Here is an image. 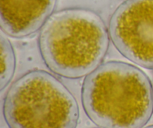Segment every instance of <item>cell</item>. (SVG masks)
<instances>
[{
  "label": "cell",
  "instance_id": "7a4b0ae2",
  "mask_svg": "<svg viewBox=\"0 0 153 128\" xmlns=\"http://www.w3.org/2000/svg\"><path fill=\"white\" fill-rule=\"evenodd\" d=\"M109 31L100 15L85 8L52 13L42 27L39 48L49 70L69 79L87 76L105 57Z\"/></svg>",
  "mask_w": 153,
  "mask_h": 128
},
{
  "label": "cell",
  "instance_id": "8992f818",
  "mask_svg": "<svg viewBox=\"0 0 153 128\" xmlns=\"http://www.w3.org/2000/svg\"><path fill=\"white\" fill-rule=\"evenodd\" d=\"M1 46V76H0V90L3 91L8 85L13 78L16 67V59L13 46L7 34L1 31L0 37Z\"/></svg>",
  "mask_w": 153,
  "mask_h": 128
},
{
  "label": "cell",
  "instance_id": "9c48e42d",
  "mask_svg": "<svg viewBox=\"0 0 153 128\" xmlns=\"http://www.w3.org/2000/svg\"><path fill=\"white\" fill-rule=\"evenodd\" d=\"M152 87H153V85H152Z\"/></svg>",
  "mask_w": 153,
  "mask_h": 128
},
{
  "label": "cell",
  "instance_id": "6da1fadb",
  "mask_svg": "<svg viewBox=\"0 0 153 128\" xmlns=\"http://www.w3.org/2000/svg\"><path fill=\"white\" fill-rule=\"evenodd\" d=\"M82 102L100 128H143L153 114V87L139 67L112 61L85 77Z\"/></svg>",
  "mask_w": 153,
  "mask_h": 128
},
{
  "label": "cell",
  "instance_id": "5b68a950",
  "mask_svg": "<svg viewBox=\"0 0 153 128\" xmlns=\"http://www.w3.org/2000/svg\"><path fill=\"white\" fill-rule=\"evenodd\" d=\"M57 0H0V26L10 37H25L43 26Z\"/></svg>",
  "mask_w": 153,
  "mask_h": 128
},
{
  "label": "cell",
  "instance_id": "3957f363",
  "mask_svg": "<svg viewBox=\"0 0 153 128\" xmlns=\"http://www.w3.org/2000/svg\"><path fill=\"white\" fill-rule=\"evenodd\" d=\"M3 115L9 128H76L79 108L73 94L55 76L33 70L10 87Z\"/></svg>",
  "mask_w": 153,
  "mask_h": 128
},
{
  "label": "cell",
  "instance_id": "52a82bcc",
  "mask_svg": "<svg viewBox=\"0 0 153 128\" xmlns=\"http://www.w3.org/2000/svg\"><path fill=\"white\" fill-rule=\"evenodd\" d=\"M144 128H153V125H150V126H148V127H144Z\"/></svg>",
  "mask_w": 153,
  "mask_h": 128
},
{
  "label": "cell",
  "instance_id": "ba28073f",
  "mask_svg": "<svg viewBox=\"0 0 153 128\" xmlns=\"http://www.w3.org/2000/svg\"><path fill=\"white\" fill-rule=\"evenodd\" d=\"M94 128H100V127H94Z\"/></svg>",
  "mask_w": 153,
  "mask_h": 128
},
{
  "label": "cell",
  "instance_id": "277c9868",
  "mask_svg": "<svg viewBox=\"0 0 153 128\" xmlns=\"http://www.w3.org/2000/svg\"><path fill=\"white\" fill-rule=\"evenodd\" d=\"M109 35L118 51L134 64L153 69V0H126L109 22Z\"/></svg>",
  "mask_w": 153,
  "mask_h": 128
}]
</instances>
